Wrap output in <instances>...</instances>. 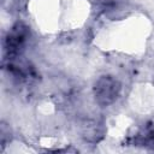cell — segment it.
I'll list each match as a JSON object with an SVG mask.
<instances>
[{"label": "cell", "instance_id": "1", "mask_svg": "<svg viewBox=\"0 0 154 154\" xmlns=\"http://www.w3.org/2000/svg\"><path fill=\"white\" fill-rule=\"evenodd\" d=\"M120 90V84L118 83L117 79L112 78L111 76H103L101 77L94 88L95 91V97L99 103L101 105H109L112 103Z\"/></svg>", "mask_w": 154, "mask_h": 154}]
</instances>
